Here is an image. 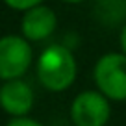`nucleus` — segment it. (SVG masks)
Returning <instances> with one entry per match:
<instances>
[{
  "instance_id": "423d86ee",
  "label": "nucleus",
  "mask_w": 126,
  "mask_h": 126,
  "mask_svg": "<svg viewBox=\"0 0 126 126\" xmlns=\"http://www.w3.org/2000/svg\"><path fill=\"white\" fill-rule=\"evenodd\" d=\"M56 26H58V17L54 9L39 4L24 11L20 30L28 41H45L56 32Z\"/></svg>"
},
{
  "instance_id": "f03ea898",
  "label": "nucleus",
  "mask_w": 126,
  "mask_h": 126,
  "mask_svg": "<svg viewBox=\"0 0 126 126\" xmlns=\"http://www.w3.org/2000/svg\"><path fill=\"white\" fill-rule=\"evenodd\" d=\"M94 85L110 100H126V54L110 52L98 58L93 69Z\"/></svg>"
},
{
  "instance_id": "6e6552de",
  "label": "nucleus",
  "mask_w": 126,
  "mask_h": 126,
  "mask_svg": "<svg viewBox=\"0 0 126 126\" xmlns=\"http://www.w3.org/2000/svg\"><path fill=\"white\" fill-rule=\"evenodd\" d=\"M4 2L6 6H9L11 9H17V11H26L33 6L43 4V0H4Z\"/></svg>"
},
{
  "instance_id": "0eeeda50",
  "label": "nucleus",
  "mask_w": 126,
  "mask_h": 126,
  "mask_svg": "<svg viewBox=\"0 0 126 126\" xmlns=\"http://www.w3.org/2000/svg\"><path fill=\"white\" fill-rule=\"evenodd\" d=\"M94 17L104 26L126 22V0H94Z\"/></svg>"
},
{
  "instance_id": "20e7f679",
  "label": "nucleus",
  "mask_w": 126,
  "mask_h": 126,
  "mask_svg": "<svg viewBox=\"0 0 126 126\" xmlns=\"http://www.w3.org/2000/svg\"><path fill=\"white\" fill-rule=\"evenodd\" d=\"M32 65V47L26 37H0V80L20 78Z\"/></svg>"
},
{
  "instance_id": "7ed1b4c3",
  "label": "nucleus",
  "mask_w": 126,
  "mask_h": 126,
  "mask_svg": "<svg viewBox=\"0 0 126 126\" xmlns=\"http://www.w3.org/2000/svg\"><path fill=\"white\" fill-rule=\"evenodd\" d=\"M110 115V98L98 89L82 91L71 104V121L74 126H106Z\"/></svg>"
},
{
  "instance_id": "1a4fd4ad",
  "label": "nucleus",
  "mask_w": 126,
  "mask_h": 126,
  "mask_svg": "<svg viewBox=\"0 0 126 126\" xmlns=\"http://www.w3.org/2000/svg\"><path fill=\"white\" fill-rule=\"evenodd\" d=\"M6 126H43V124L33 121V119H28L24 115V117H13V121H9Z\"/></svg>"
},
{
  "instance_id": "39448f33",
  "label": "nucleus",
  "mask_w": 126,
  "mask_h": 126,
  "mask_svg": "<svg viewBox=\"0 0 126 126\" xmlns=\"http://www.w3.org/2000/svg\"><path fill=\"white\" fill-rule=\"evenodd\" d=\"M0 108L11 117H24L33 108V91L20 78L6 80L0 87Z\"/></svg>"
},
{
  "instance_id": "f257e3e1",
  "label": "nucleus",
  "mask_w": 126,
  "mask_h": 126,
  "mask_svg": "<svg viewBox=\"0 0 126 126\" xmlns=\"http://www.w3.org/2000/svg\"><path fill=\"white\" fill-rule=\"evenodd\" d=\"M78 74L76 58L65 45H50L37 59V78L45 89L61 93L74 83Z\"/></svg>"
},
{
  "instance_id": "9b49d317",
  "label": "nucleus",
  "mask_w": 126,
  "mask_h": 126,
  "mask_svg": "<svg viewBox=\"0 0 126 126\" xmlns=\"http://www.w3.org/2000/svg\"><path fill=\"white\" fill-rule=\"evenodd\" d=\"M61 2H67V4H82L85 0H61Z\"/></svg>"
},
{
  "instance_id": "9d476101",
  "label": "nucleus",
  "mask_w": 126,
  "mask_h": 126,
  "mask_svg": "<svg viewBox=\"0 0 126 126\" xmlns=\"http://www.w3.org/2000/svg\"><path fill=\"white\" fill-rule=\"evenodd\" d=\"M121 50L126 54V22L121 28Z\"/></svg>"
}]
</instances>
